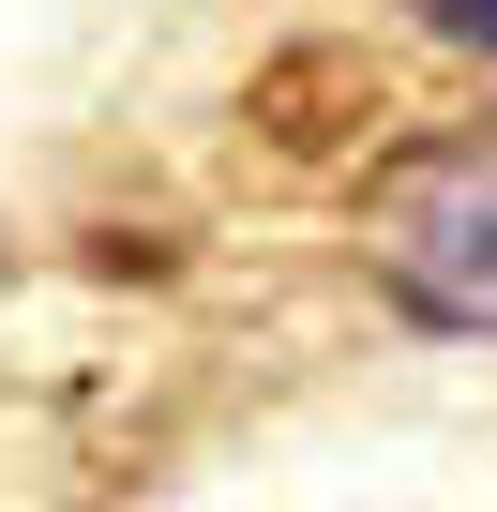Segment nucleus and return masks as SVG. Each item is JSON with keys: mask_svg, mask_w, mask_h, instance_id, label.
<instances>
[{"mask_svg": "<svg viewBox=\"0 0 497 512\" xmlns=\"http://www.w3.org/2000/svg\"><path fill=\"white\" fill-rule=\"evenodd\" d=\"M362 241H377V287H392L407 317L497 347V136H437V151H407V166L377 181Z\"/></svg>", "mask_w": 497, "mask_h": 512, "instance_id": "obj_1", "label": "nucleus"}, {"mask_svg": "<svg viewBox=\"0 0 497 512\" xmlns=\"http://www.w3.org/2000/svg\"><path fill=\"white\" fill-rule=\"evenodd\" d=\"M407 16H422V31H452V46H482V61H497V0H407Z\"/></svg>", "mask_w": 497, "mask_h": 512, "instance_id": "obj_2", "label": "nucleus"}]
</instances>
